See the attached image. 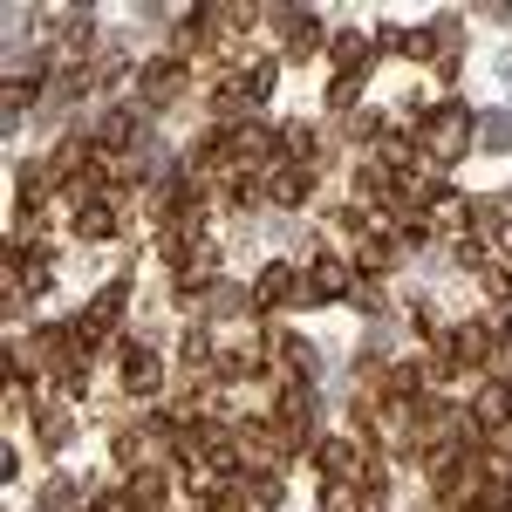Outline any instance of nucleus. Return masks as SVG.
Listing matches in <instances>:
<instances>
[{"mask_svg":"<svg viewBox=\"0 0 512 512\" xmlns=\"http://www.w3.org/2000/svg\"><path fill=\"white\" fill-rule=\"evenodd\" d=\"M117 321H123V287H103V294H96V301L76 315V328H69V335H76V355L103 349V342L117 335Z\"/></svg>","mask_w":512,"mask_h":512,"instance_id":"nucleus-1","label":"nucleus"},{"mask_svg":"<svg viewBox=\"0 0 512 512\" xmlns=\"http://www.w3.org/2000/svg\"><path fill=\"white\" fill-rule=\"evenodd\" d=\"M472 144V110L465 103H437L431 117H424V151L431 158H458Z\"/></svg>","mask_w":512,"mask_h":512,"instance_id":"nucleus-2","label":"nucleus"},{"mask_svg":"<svg viewBox=\"0 0 512 512\" xmlns=\"http://www.w3.org/2000/svg\"><path fill=\"white\" fill-rule=\"evenodd\" d=\"M158 383H164L158 349H144V342H123V390H130V396H158Z\"/></svg>","mask_w":512,"mask_h":512,"instance_id":"nucleus-3","label":"nucleus"},{"mask_svg":"<svg viewBox=\"0 0 512 512\" xmlns=\"http://www.w3.org/2000/svg\"><path fill=\"white\" fill-rule=\"evenodd\" d=\"M301 287H308V280L294 274V267H287V260H274V267H267V274L253 280V308H280V301H287V294H301Z\"/></svg>","mask_w":512,"mask_h":512,"instance_id":"nucleus-4","label":"nucleus"},{"mask_svg":"<svg viewBox=\"0 0 512 512\" xmlns=\"http://www.w3.org/2000/svg\"><path fill=\"white\" fill-rule=\"evenodd\" d=\"M178 89H185V62H178V55H158V62L144 69V103H171Z\"/></svg>","mask_w":512,"mask_h":512,"instance_id":"nucleus-5","label":"nucleus"},{"mask_svg":"<svg viewBox=\"0 0 512 512\" xmlns=\"http://www.w3.org/2000/svg\"><path fill=\"white\" fill-rule=\"evenodd\" d=\"M308 287H315V301H335V294H349V260H342V253H321L315 267H308Z\"/></svg>","mask_w":512,"mask_h":512,"instance_id":"nucleus-6","label":"nucleus"},{"mask_svg":"<svg viewBox=\"0 0 512 512\" xmlns=\"http://www.w3.org/2000/svg\"><path fill=\"white\" fill-rule=\"evenodd\" d=\"M267 192H274V205H301V198L315 192V171L308 164H280L274 178H267Z\"/></svg>","mask_w":512,"mask_h":512,"instance_id":"nucleus-7","label":"nucleus"},{"mask_svg":"<svg viewBox=\"0 0 512 512\" xmlns=\"http://www.w3.org/2000/svg\"><path fill=\"white\" fill-rule=\"evenodd\" d=\"M472 424H478V431H506V424H512V390H499V383H492V390H478Z\"/></svg>","mask_w":512,"mask_h":512,"instance_id":"nucleus-8","label":"nucleus"},{"mask_svg":"<svg viewBox=\"0 0 512 512\" xmlns=\"http://www.w3.org/2000/svg\"><path fill=\"white\" fill-rule=\"evenodd\" d=\"M321 472L328 478H355L362 472V444H349V437H321Z\"/></svg>","mask_w":512,"mask_h":512,"instance_id":"nucleus-9","label":"nucleus"},{"mask_svg":"<svg viewBox=\"0 0 512 512\" xmlns=\"http://www.w3.org/2000/svg\"><path fill=\"white\" fill-rule=\"evenodd\" d=\"M274 21H280V35H287L294 55H315L321 48V14H274Z\"/></svg>","mask_w":512,"mask_h":512,"instance_id":"nucleus-10","label":"nucleus"},{"mask_svg":"<svg viewBox=\"0 0 512 512\" xmlns=\"http://www.w3.org/2000/svg\"><path fill=\"white\" fill-rule=\"evenodd\" d=\"M130 144H137V117H130V110H110V117L96 123V151L117 158V151H130Z\"/></svg>","mask_w":512,"mask_h":512,"instance_id":"nucleus-11","label":"nucleus"},{"mask_svg":"<svg viewBox=\"0 0 512 512\" xmlns=\"http://www.w3.org/2000/svg\"><path fill=\"white\" fill-rule=\"evenodd\" d=\"M76 233L82 239H117V212H110L103 198H82L76 205Z\"/></svg>","mask_w":512,"mask_h":512,"instance_id":"nucleus-12","label":"nucleus"},{"mask_svg":"<svg viewBox=\"0 0 512 512\" xmlns=\"http://www.w3.org/2000/svg\"><path fill=\"white\" fill-rule=\"evenodd\" d=\"M492 342H499V335H492L485 321H465V328L451 335V355H458V362H485V355H492Z\"/></svg>","mask_w":512,"mask_h":512,"instance_id":"nucleus-13","label":"nucleus"},{"mask_svg":"<svg viewBox=\"0 0 512 512\" xmlns=\"http://www.w3.org/2000/svg\"><path fill=\"white\" fill-rule=\"evenodd\" d=\"M123 499H130L137 512H164V478L137 465V472H130V485H123Z\"/></svg>","mask_w":512,"mask_h":512,"instance_id":"nucleus-14","label":"nucleus"},{"mask_svg":"<svg viewBox=\"0 0 512 512\" xmlns=\"http://www.w3.org/2000/svg\"><path fill=\"white\" fill-rule=\"evenodd\" d=\"M369 48L376 41H362V35H335V69L349 82H362V69H369Z\"/></svg>","mask_w":512,"mask_h":512,"instance_id":"nucleus-15","label":"nucleus"},{"mask_svg":"<svg viewBox=\"0 0 512 512\" xmlns=\"http://www.w3.org/2000/svg\"><path fill=\"white\" fill-rule=\"evenodd\" d=\"M14 198H21V212H41V198H48V164H28V171L14 178Z\"/></svg>","mask_w":512,"mask_h":512,"instance_id":"nucleus-16","label":"nucleus"},{"mask_svg":"<svg viewBox=\"0 0 512 512\" xmlns=\"http://www.w3.org/2000/svg\"><path fill=\"white\" fill-rule=\"evenodd\" d=\"M280 158L308 164V158H315V130H308V123H287V130H280Z\"/></svg>","mask_w":512,"mask_h":512,"instance_id":"nucleus-17","label":"nucleus"},{"mask_svg":"<svg viewBox=\"0 0 512 512\" xmlns=\"http://www.w3.org/2000/svg\"><path fill=\"white\" fill-rule=\"evenodd\" d=\"M355 267H362V274H390V267H396V246H390V239H362Z\"/></svg>","mask_w":512,"mask_h":512,"instance_id":"nucleus-18","label":"nucleus"},{"mask_svg":"<svg viewBox=\"0 0 512 512\" xmlns=\"http://www.w3.org/2000/svg\"><path fill=\"white\" fill-rule=\"evenodd\" d=\"M274 96V62H253L246 69V103H267Z\"/></svg>","mask_w":512,"mask_h":512,"instance_id":"nucleus-19","label":"nucleus"},{"mask_svg":"<svg viewBox=\"0 0 512 512\" xmlns=\"http://www.w3.org/2000/svg\"><path fill=\"white\" fill-rule=\"evenodd\" d=\"M437 48H444V35H437V28H410L396 55H437Z\"/></svg>","mask_w":512,"mask_h":512,"instance_id":"nucleus-20","label":"nucleus"},{"mask_svg":"<svg viewBox=\"0 0 512 512\" xmlns=\"http://www.w3.org/2000/svg\"><path fill=\"white\" fill-rule=\"evenodd\" d=\"M355 89H362V82H349V76H335V89H328V103H335V110H349V103H355Z\"/></svg>","mask_w":512,"mask_h":512,"instance_id":"nucleus-21","label":"nucleus"},{"mask_svg":"<svg viewBox=\"0 0 512 512\" xmlns=\"http://www.w3.org/2000/svg\"><path fill=\"white\" fill-rule=\"evenodd\" d=\"M506 267H512V226H506Z\"/></svg>","mask_w":512,"mask_h":512,"instance_id":"nucleus-22","label":"nucleus"}]
</instances>
